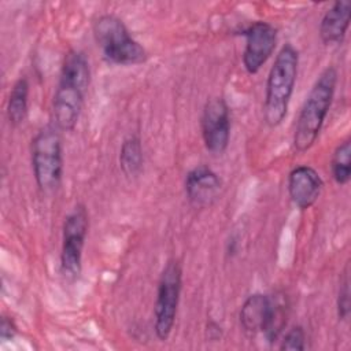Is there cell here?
<instances>
[{
  "label": "cell",
  "mask_w": 351,
  "mask_h": 351,
  "mask_svg": "<svg viewBox=\"0 0 351 351\" xmlns=\"http://www.w3.org/2000/svg\"><path fill=\"white\" fill-rule=\"evenodd\" d=\"M18 333V328L14 322L12 318L10 317H3L1 318V325H0V337L3 341L12 340Z\"/></svg>",
  "instance_id": "cell-19"
},
{
  "label": "cell",
  "mask_w": 351,
  "mask_h": 351,
  "mask_svg": "<svg viewBox=\"0 0 351 351\" xmlns=\"http://www.w3.org/2000/svg\"><path fill=\"white\" fill-rule=\"evenodd\" d=\"M324 181L311 166H298L288 176V193L299 210H307L319 199Z\"/></svg>",
  "instance_id": "cell-11"
},
{
  "label": "cell",
  "mask_w": 351,
  "mask_h": 351,
  "mask_svg": "<svg viewBox=\"0 0 351 351\" xmlns=\"http://www.w3.org/2000/svg\"><path fill=\"white\" fill-rule=\"evenodd\" d=\"M299 66L298 49L287 43L278 51L266 81L263 119L269 128H277L285 119L293 93Z\"/></svg>",
  "instance_id": "cell-3"
},
{
  "label": "cell",
  "mask_w": 351,
  "mask_h": 351,
  "mask_svg": "<svg viewBox=\"0 0 351 351\" xmlns=\"http://www.w3.org/2000/svg\"><path fill=\"white\" fill-rule=\"evenodd\" d=\"M330 171L336 184L346 185L351 178V140L341 141L333 151Z\"/></svg>",
  "instance_id": "cell-16"
},
{
  "label": "cell",
  "mask_w": 351,
  "mask_h": 351,
  "mask_svg": "<svg viewBox=\"0 0 351 351\" xmlns=\"http://www.w3.org/2000/svg\"><path fill=\"white\" fill-rule=\"evenodd\" d=\"M336 85L337 71L333 66H328L315 80L298 115L293 133L296 151L304 152L314 145L332 106Z\"/></svg>",
  "instance_id": "cell-2"
},
{
  "label": "cell",
  "mask_w": 351,
  "mask_h": 351,
  "mask_svg": "<svg viewBox=\"0 0 351 351\" xmlns=\"http://www.w3.org/2000/svg\"><path fill=\"white\" fill-rule=\"evenodd\" d=\"M92 32L107 62L121 66H133L147 60L148 53L145 48L133 38L123 21L117 15H100L95 19Z\"/></svg>",
  "instance_id": "cell-4"
},
{
  "label": "cell",
  "mask_w": 351,
  "mask_h": 351,
  "mask_svg": "<svg viewBox=\"0 0 351 351\" xmlns=\"http://www.w3.org/2000/svg\"><path fill=\"white\" fill-rule=\"evenodd\" d=\"M185 193L189 203L197 208L210 207L221 195L219 176L206 165L191 169L185 176Z\"/></svg>",
  "instance_id": "cell-10"
},
{
  "label": "cell",
  "mask_w": 351,
  "mask_h": 351,
  "mask_svg": "<svg viewBox=\"0 0 351 351\" xmlns=\"http://www.w3.org/2000/svg\"><path fill=\"white\" fill-rule=\"evenodd\" d=\"M60 129L56 125L43 126L32 140V167L41 192L56 191L63 178V149Z\"/></svg>",
  "instance_id": "cell-5"
},
{
  "label": "cell",
  "mask_w": 351,
  "mask_h": 351,
  "mask_svg": "<svg viewBox=\"0 0 351 351\" xmlns=\"http://www.w3.org/2000/svg\"><path fill=\"white\" fill-rule=\"evenodd\" d=\"M89 228L84 204H77L64 218L62 228L60 270L69 280H75L82 270V252Z\"/></svg>",
  "instance_id": "cell-7"
},
{
  "label": "cell",
  "mask_w": 351,
  "mask_h": 351,
  "mask_svg": "<svg viewBox=\"0 0 351 351\" xmlns=\"http://www.w3.org/2000/svg\"><path fill=\"white\" fill-rule=\"evenodd\" d=\"M182 288V269L177 259H170L162 269L154 306V330L165 341L174 328Z\"/></svg>",
  "instance_id": "cell-6"
},
{
  "label": "cell",
  "mask_w": 351,
  "mask_h": 351,
  "mask_svg": "<svg viewBox=\"0 0 351 351\" xmlns=\"http://www.w3.org/2000/svg\"><path fill=\"white\" fill-rule=\"evenodd\" d=\"M143 145L137 136H129L122 143L119 151V167L129 178H136L143 170Z\"/></svg>",
  "instance_id": "cell-15"
},
{
  "label": "cell",
  "mask_w": 351,
  "mask_h": 351,
  "mask_svg": "<svg viewBox=\"0 0 351 351\" xmlns=\"http://www.w3.org/2000/svg\"><path fill=\"white\" fill-rule=\"evenodd\" d=\"M245 47L243 66L248 74H256L273 55L277 44V29L265 21L251 23L244 32Z\"/></svg>",
  "instance_id": "cell-9"
},
{
  "label": "cell",
  "mask_w": 351,
  "mask_h": 351,
  "mask_svg": "<svg viewBox=\"0 0 351 351\" xmlns=\"http://www.w3.org/2000/svg\"><path fill=\"white\" fill-rule=\"evenodd\" d=\"M306 348V332L302 326L291 328L281 340L280 350L282 351H303Z\"/></svg>",
  "instance_id": "cell-17"
},
{
  "label": "cell",
  "mask_w": 351,
  "mask_h": 351,
  "mask_svg": "<svg viewBox=\"0 0 351 351\" xmlns=\"http://www.w3.org/2000/svg\"><path fill=\"white\" fill-rule=\"evenodd\" d=\"M351 21V3L337 0L329 7L319 23V37L325 45L343 43Z\"/></svg>",
  "instance_id": "cell-12"
},
{
  "label": "cell",
  "mask_w": 351,
  "mask_h": 351,
  "mask_svg": "<svg viewBox=\"0 0 351 351\" xmlns=\"http://www.w3.org/2000/svg\"><path fill=\"white\" fill-rule=\"evenodd\" d=\"M89 82L90 67L85 53L78 49L69 51L62 63L52 101L53 125L62 132H70L75 128Z\"/></svg>",
  "instance_id": "cell-1"
},
{
  "label": "cell",
  "mask_w": 351,
  "mask_h": 351,
  "mask_svg": "<svg viewBox=\"0 0 351 351\" xmlns=\"http://www.w3.org/2000/svg\"><path fill=\"white\" fill-rule=\"evenodd\" d=\"M271 308V298L263 293L250 295L240 308V324L245 333L254 336L263 332Z\"/></svg>",
  "instance_id": "cell-13"
},
{
  "label": "cell",
  "mask_w": 351,
  "mask_h": 351,
  "mask_svg": "<svg viewBox=\"0 0 351 351\" xmlns=\"http://www.w3.org/2000/svg\"><path fill=\"white\" fill-rule=\"evenodd\" d=\"M200 128L206 149L214 155L223 154L230 138V112L223 97H211L206 101Z\"/></svg>",
  "instance_id": "cell-8"
},
{
  "label": "cell",
  "mask_w": 351,
  "mask_h": 351,
  "mask_svg": "<svg viewBox=\"0 0 351 351\" xmlns=\"http://www.w3.org/2000/svg\"><path fill=\"white\" fill-rule=\"evenodd\" d=\"M29 111V82L25 77L18 78L10 92L7 101V118L10 125L19 126L25 122Z\"/></svg>",
  "instance_id": "cell-14"
},
{
  "label": "cell",
  "mask_w": 351,
  "mask_h": 351,
  "mask_svg": "<svg viewBox=\"0 0 351 351\" xmlns=\"http://www.w3.org/2000/svg\"><path fill=\"white\" fill-rule=\"evenodd\" d=\"M350 314V277L348 267L346 269L343 278L340 280L339 293H337V315L340 319H347Z\"/></svg>",
  "instance_id": "cell-18"
}]
</instances>
